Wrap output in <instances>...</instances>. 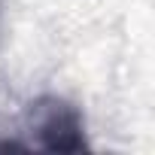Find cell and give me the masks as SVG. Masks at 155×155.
Here are the masks:
<instances>
[{"label": "cell", "instance_id": "6da1fadb", "mask_svg": "<svg viewBox=\"0 0 155 155\" xmlns=\"http://www.w3.org/2000/svg\"><path fill=\"white\" fill-rule=\"evenodd\" d=\"M34 131L46 152H82L88 146L79 110L61 97H40L34 104Z\"/></svg>", "mask_w": 155, "mask_h": 155}, {"label": "cell", "instance_id": "7a4b0ae2", "mask_svg": "<svg viewBox=\"0 0 155 155\" xmlns=\"http://www.w3.org/2000/svg\"><path fill=\"white\" fill-rule=\"evenodd\" d=\"M0 152H28V146L15 140H0Z\"/></svg>", "mask_w": 155, "mask_h": 155}]
</instances>
